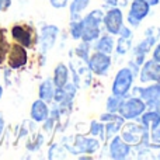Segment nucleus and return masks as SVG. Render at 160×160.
<instances>
[{"mask_svg":"<svg viewBox=\"0 0 160 160\" xmlns=\"http://www.w3.org/2000/svg\"><path fill=\"white\" fill-rule=\"evenodd\" d=\"M124 122H125V119L122 118L119 114L117 118L111 119V121H108V122H104V141L108 142L111 138L118 135V132H119V129H121Z\"/></svg>","mask_w":160,"mask_h":160,"instance_id":"nucleus-19","label":"nucleus"},{"mask_svg":"<svg viewBox=\"0 0 160 160\" xmlns=\"http://www.w3.org/2000/svg\"><path fill=\"white\" fill-rule=\"evenodd\" d=\"M133 79H135V75H133V72L129 69V68L128 66L121 68V69L117 72L115 78H114L112 87H111L112 94L127 97L128 93L131 91V88H132Z\"/></svg>","mask_w":160,"mask_h":160,"instance_id":"nucleus-6","label":"nucleus"},{"mask_svg":"<svg viewBox=\"0 0 160 160\" xmlns=\"http://www.w3.org/2000/svg\"><path fill=\"white\" fill-rule=\"evenodd\" d=\"M122 101H124V97L122 96H115V94H111L107 98V102H105V110L108 112L112 114H118V110L121 107Z\"/></svg>","mask_w":160,"mask_h":160,"instance_id":"nucleus-25","label":"nucleus"},{"mask_svg":"<svg viewBox=\"0 0 160 160\" xmlns=\"http://www.w3.org/2000/svg\"><path fill=\"white\" fill-rule=\"evenodd\" d=\"M102 2H104L105 4L111 6V7H115V6L118 4V0H102Z\"/></svg>","mask_w":160,"mask_h":160,"instance_id":"nucleus-35","label":"nucleus"},{"mask_svg":"<svg viewBox=\"0 0 160 160\" xmlns=\"http://www.w3.org/2000/svg\"><path fill=\"white\" fill-rule=\"evenodd\" d=\"M102 18H104V11L101 8L91 10L88 14L82 17V38L80 39L87 44H93L101 35Z\"/></svg>","mask_w":160,"mask_h":160,"instance_id":"nucleus-1","label":"nucleus"},{"mask_svg":"<svg viewBox=\"0 0 160 160\" xmlns=\"http://www.w3.org/2000/svg\"><path fill=\"white\" fill-rule=\"evenodd\" d=\"M146 2L150 4V7H153V6H158V4H159L160 0H146Z\"/></svg>","mask_w":160,"mask_h":160,"instance_id":"nucleus-36","label":"nucleus"},{"mask_svg":"<svg viewBox=\"0 0 160 160\" xmlns=\"http://www.w3.org/2000/svg\"><path fill=\"white\" fill-rule=\"evenodd\" d=\"M69 32L70 37L76 41H79L82 38V18L80 20H70V25H69Z\"/></svg>","mask_w":160,"mask_h":160,"instance_id":"nucleus-29","label":"nucleus"},{"mask_svg":"<svg viewBox=\"0 0 160 160\" xmlns=\"http://www.w3.org/2000/svg\"><path fill=\"white\" fill-rule=\"evenodd\" d=\"M87 65L90 68L91 73L96 76H107L108 72L111 69V65H112V59L111 55L102 52H93L90 55L87 61Z\"/></svg>","mask_w":160,"mask_h":160,"instance_id":"nucleus-10","label":"nucleus"},{"mask_svg":"<svg viewBox=\"0 0 160 160\" xmlns=\"http://www.w3.org/2000/svg\"><path fill=\"white\" fill-rule=\"evenodd\" d=\"M91 136L97 139H102L104 141V122H101L100 119H94L90 122V129H88Z\"/></svg>","mask_w":160,"mask_h":160,"instance_id":"nucleus-27","label":"nucleus"},{"mask_svg":"<svg viewBox=\"0 0 160 160\" xmlns=\"http://www.w3.org/2000/svg\"><path fill=\"white\" fill-rule=\"evenodd\" d=\"M11 6V0H0V11H7Z\"/></svg>","mask_w":160,"mask_h":160,"instance_id":"nucleus-33","label":"nucleus"},{"mask_svg":"<svg viewBox=\"0 0 160 160\" xmlns=\"http://www.w3.org/2000/svg\"><path fill=\"white\" fill-rule=\"evenodd\" d=\"M8 49H10V42L7 41L6 30L4 28H0V65L4 63L6 58H7Z\"/></svg>","mask_w":160,"mask_h":160,"instance_id":"nucleus-26","label":"nucleus"},{"mask_svg":"<svg viewBox=\"0 0 160 160\" xmlns=\"http://www.w3.org/2000/svg\"><path fill=\"white\" fill-rule=\"evenodd\" d=\"M139 80L141 83H155L160 82V63L153 59L145 61L139 69Z\"/></svg>","mask_w":160,"mask_h":160,"instance_id":"nucleus-15","label":"nucleus"},{"mask_svg":"<svg viewBox=\"0 0 160 160\" xmlns=\"http://www.w3.org/2000/svg\"><path fill=\"white\" fill-rule=\"evenodd\" d=\"M121 138L131 146H136L141 142L149 141V129L141 124L129 119V122H124L121 127Z\"/></svg>","mask_w":160,"mask_h":160,"instance_id":"nucleus-3","label":"nucleus"},{"mask_svg":"<svg viewBox=\"0 0 160 160\" xmlns=\"http://www.w3.org/2000/svg\"><path fill=\"white\" fill-rule=\"evenodd\" d=\"M132 38L133 37H118L117 45L114 47L117 51V55L124 56L129 52L131 48H132Z\"/></svg>","mask_w":160,"mask_h":160,"instance_id":"nucleus-23","label":"nucleus"},{"mask_svg":"<svg viewBox=\"0 0 160 160\" xmlns=\"http://www.w3.org/2000/svg\"><path fill=\"white\" fill-rule=\"evenodd\" d=\"M75 55L78 56V58H80L82 61L87 62L88 58H90V44H87V42L82 41L80 44L76 47L75 49Z\"/></svg>","mask_w":160,"mask_h":160,"instance_id":"nucleus-28","label":"nucleus"},{"mask_svg":"<svg viewBox=\"0 0 160 160\" xmlns=\"http://www.w3.org/2000/svg\"><path fill=\"white\" fill-rule=\"evenodd\" d=\"M150 4L146 0H132L129 6V11L127 14V21L129 27L136 28L141 25V22L149 16Z\"/></svg>","mask_w":160,"mask_h":160,"instance_id":"nucleus-9","label":"nucleus"},{"mask_svg":"<svg viewBox=\"0 0 160 160\" xmlns=\"http://www.w3.org/2000/svg\"><path fill=\"white\" fill-rule=\"evenodd\" d=\"M152 59L160 63V41L155 45V49H153V53H152Z\"/></svg>","mask_w":160,"mask_h":160,"instance_id":"nucleus-32","label":"nucleus"},{"mask_svg":"<svg viewBox=\"0 0 160 160\" xmlns=\"http://www.w3.org/2000/svg\"><path fill=\"white\" fill-rule=\"evenodd\" d=\"M30 115H31V119L34 122H42L48 118L49 115V107H48V102H45L44 100L38 98L31 104V111H30Z\"/></svg>","mask_w":160,"mask_h":160,"instance_id":"nucleus-16","label":"nucleus"},{"mask_svg":"<svg viewBox=\"0 0 160 160\" xmlns=\"http://www.w3.org/2000/svg\"><path fill=\"white\" fill-rule=\"evenodd\" d=\"M158 150H159V153H158V156H156V158L160 159V149H158Z\"/></svg>","mask_w":160,"mask_h":160,"instance_id":"nucleus-39","label":"nucleus"},{"mask_svg":"<svg viewBox=\"0 0 160 160\" xmlns=\"http://www.w3.org/2000/svg\"><path fill=\"white\" fill-rule=\"evenodd\" d=\"M88 6H90V0H72L69 7L70 20H80Z\"/></svg>","mask_w":160,"mask_h":160,"instance_id":"nucleus-22","label":"nucleus"},{"mask_svg":"<svg viewBox=\"0 0 160 160\" xmlns=\"http://www.w3.org/2000/svg\"><path fill=\"white\" fill-rule=\"evenodd\" d=\"M58 34H59V28L56 25H44L41 28V32H39V37H38L41 55L45 56L53 48Z\"/></svg>","mask_w":160,"mask_h":160,"instance_id":"nucleus-14","label":"nucleus"},{"mask_svg":"<svg viewBox=\"0 0 160 160\" xmlns=\"http://www.w3.org/2000/svg\"><path fill=\"white\" fill-rule=\"evenodd\" d=\"M69 72L72 73V83L76 86V88H87L91 84L93 80V73H91L90 68H88L87 62L82 61L80 58L75 55V59H70L69 65Z\"/></svg>","mask_w":160,"mask_h":160,"instance_id":"nucleus-4","label":"nucleus"},{"mask_svg":"<svg viewBox=\"0 0 160 160\" xmlns=\"http://www.w3.org/2000/svg\"><path fill=\"white\" fill-rule=\"evenodd\" d=\"M66 153H69V152H68L63 142L53 143L49 148V150H48V159H65L66 158Z\"/></svg>","mask_w":160,"mask_h":160,"instance_id":"nucleus-24","label":"nucleus"},{"mask_svg":"<svg viewBox=\"0 0 160 160\" xmlns=\"http://www.w3.org/2000/svg\"><path fill=\"white\" fill-rule=\"evenodd\" d=\"M128 3H129V0H118V4L117 6H122V7H125Z\"/></svg>","mask_w":160,"mask_h":160,"instance_id":"nucleus-37","label":"nucleus"},{"mask_svg":"<svg viewBox=\"0 0 160 160\" xmlns=\"http://www.w3.org/2000/svg\"><path fill=\"white\" fill-rule=\"evenodd\" d=\"M69 76H70L69 68L65 63H58L56 68L53 69V78H52L55 87H63L69 82Z\"/></svg>","mask_w":160,"mask_h":160,"instance_id":"nucleus-21","label":"nucleus"},{"mask_svg":"<svg viewBox=\"0 0 160 160\" xmlns=\"http://www.w3.org/2000/svg\"><path fill=\"white\" fill-rule=\"evenodd\" d=\"M7 65L10 69H21L27 65L28 62V52H27V48H24L22 45L17 44H10V49H8L7 53Z\"/></svg>","mask_w":160,"mask_h":160,"instance_id":"nucleus-11","label":"nucleus"},{"mask_svg":"<svg viewBox=\"0 0 160 160\" xmlns=\"http://www.w3.org/2000/svg\"><path fill=\"white\" fill-rule=\"evenodd\" d=\"M132 96L139 97L145 101L148 110H160V82L152 86H132Z\"/></svg>","mask_w":160,"mask_h":160,"instance_id":"nucleus-5","label":"nucleus"},{"mask_svg":"<svg viewBox=\"0 0 160 160\" xmlns=\"http://www.w3.org/2000/svg\"><path fill=\"white\" fill-rule=\"evenodd\" d=\"M73 142H66L65 139V146H66L68 152L72 155H82V153H87V155H96L100 149H101V142L100 139L94 138V136H84V135H76L70 138Z\"/></svg>","mask_w":160,"mask_h":160,"instance_id":"nucleus-2","label":"nucleus"},{"mask_svg":"<svg viewBox=\"0 0 160 160\" xmlns=\"http://www.w3.org/2000/svg\"><path fill=\"white\" fill-rule=\"evenodd\" d=\"M122 24H124V14L122 10L115 7H111L107 13H104V18H102V25H104L105 31L111 35H118V31L121 30Z\"/></svg>","mask_w":160,"mask_h":160,"instance_id":"nucleus-12","label":"nucleus"},{"mask_svg":"<svg viewBox=\"0 0 160 160\" xmlns=\"http://www.w3.org/2000/svg\"><path fill=\"white\" fill-rule=\"evenodd\" d=\"M145 110H146V104L142 98L135 96L129 97V98L124 97V101L119 107L118 114L125 121H129V119H136Z\"/></svg>","mask_w":160,"mask_h":160,"instance_id":"nucleus-8","label":"nucleus"},{"mask_svg":"<svg viewBox=\"0 0 160 160\" xmlns=\"http://www.w3.org/2000/svg\"><path fill=\"white\" fill-rule=\"evenodd\" d=\"M4 127L6 124H4V119H3V114L0 112V138H2L3 132H4Z\"/></svg>","mask_w":160,"mask_h":160,"instance_id":"nucleus-34","label":"nucleus"},{"mask_svg":"<svg viewBox=\"0 0 160 160\" xmlns=\"http://www.w3.org/2000/svg\"><path fill=\"white\" fill-rule=\"evenodd\" d=\"M2 96H3V87L0 86V98H2Z\"/></svg>","mask_w":160,"mask_h":160,"instance_id":"nucleus-38","label":"nucleus"},{"mask_svg":"<svg viewBox=\"0 0 160 160\" xmlns=\"http://www.w3.org/2000/svg\"><path fill=\"white\" fill-rule=\"evenodd\" d=\"M55 84H53L52 79H45L44 82L39 84L38 87V97L44 100L45 102L51 104L53 101V96H55Z\"/></svg>","mask_w":160,"mask_h":160,"instance_id":"nucleus-20","label":"nucleus"},{"mask_svg":"<svg viewBox=\"0 0 160 160\" xmlns=\"http://www.w3.org/2000/svg\"><path fill=\"white\" fill-rule=\"evenodd\" d=\"M114 47H115V41H114L112 35L108 32L101 34L98 38L94 41V49L97 52H102L107 53V55H111L114 52Z\"/></svg>","mask_w":160,"mask_h":160,"instance_id":"nucleus-17","label":"nucleus"},{"mask_svg":"<svg viewBox=\"0 0 160 160\" xmlns=\"http://www.w3.org/2000/svg\"><path fill=\"white\" fill-rule=\"evenodd\" d=\"M108 142H110V145H108V156L111 159L124 160L132 155V146L128 145L119 135H115Z\"/></svg>","mask_w":160,"mask_h":160,"instance_id":"nucleus-13","label":"nucleus"},{"mask_svg":"<svg viewBox=\"0 0 160 160\" xmlns=\"http://www.w3.org/2000/svg\"><path fill=\"white\" fill-rule=\"evenodd\" d=\"M10 31L11 38L14 39V42L22 45L24 48H32L38 42L37 31L27 24H14Z\"/></svg>","mask_w":160,"mask_h":160,"instance_id":"nucleus-7","label":"nucleus"},{"mask_svg":"<svg viewBox=\"0 0 160 160\" xmlns=\"http://www.w3.org/2000/svg\"><path fill=\"white\" fill-rule=\"evenodd\" d=\"M68 2H69V0H49L51 6H52L53 8H63V7H66Z\"/></svg>","mask_w":160,"mask_h":160,"instance_id":"nucleus-30","label":"nucleus"},{"mask_svg":"<svg viewBox=\"0 0 160 160\" xmlns=\"http://www.w3.org/2000/svg\"><path fill=\"white\" fill-rule=\"evenodd\" d=\"M136 119L150 131L160 124V110H148L146 108Z\"/></svg>","mask_w":160,"mask_h":160,"instance_id":"nucleus-18","label":"nucleus"},{"mask_svg":"<svg viewBox=\"0 0 160 160\" xmlns=\"http://www.w3.org/2000/svg\"><path fill=\"white\" fill-rule=\"evenodd\" d=\"M118 37H133V34H132V30H131L129 27H125V25L122 24L121 30L118 31Z\"/></svg>","mask_w":160,"mask_h":160,"instance_id":"nucleus-31","label":"nucleus"}]
</instances>
